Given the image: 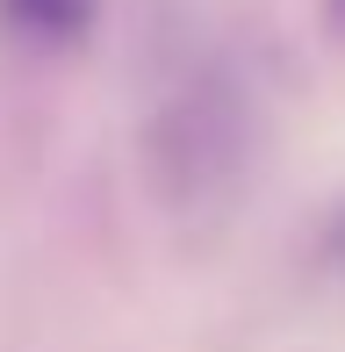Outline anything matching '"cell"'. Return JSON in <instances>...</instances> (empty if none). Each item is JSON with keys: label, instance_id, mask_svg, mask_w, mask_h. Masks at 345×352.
I'll use <instances>...</instances> for the list:
<instances>
[{"label": "cell", "instance_id": "1", "mask_svg": "<svg viewBox=\"0 0 345 352\" xmlns=\"http://www.w3.org/2000/svg\"><path fill=\"white\" fill-rule=\"evenodd\" d=\"M259 108L230 65H194L151 94L137 122V180L172 230H209L245 201Z\"/></svg>", "mask_w": 345, "mask_h": 352}, {"label": "cell", "instance_id": "2", "mask_svg": "<svg viewBox=\"0 0 345 352\" xmlns=\"http://www.w3.org/2000/svg\"><path fill=\"white\" fill-rule=\"evenodd\" d=\"M93 14H101V0H0V29L22 36V43H36V51L80 43L93 29Z\"/></svg>", "mask_w": 345, "mask_h": 352}, {"label": "cell", "instance_id": "3", "mask_svg": "<svg viewBox=\"0 0 345 352\" xmlns=\"http://www.w3.org/2000/svg\"><path fill=\"white\" fill-rule=\"evenodd\" d=\"M317 266H324L331 280H345V201L317 223Z\"/></svg>", "mask_w": 345, "mask_h": 352}, {"label": "cell", "instance_id": "4", "mask_svg": "<svg viewBox=\"0 0 345 352\" xmlns=\"http://www.w3.org/2000/svg\"><path fill=\"white\" fill-rule=\"evenodd\" d=\"M317 14H324V36L345 43V0H317Z\"/></svg>", "mask_w": 345, "mask_h": 352}]
</instances>
